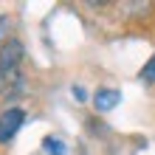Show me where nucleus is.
I'll use <instances>...</instances> for the list:
<instances>
[{
	"label": "nucleus",
	"instance_id": "f257e3e1",
	"mask_svg": "<svg viewBox=\"0 0 155 155\" xmlns=\"http://www.w3.org/2000/svg\"><path fill=\"white\" fill-rule=\"evenodd\" d=\"M20 62H23V45L20 40H6L0 48V93L20 87L23 76H20Z\"/></svg>",
	"mask_w": 155,
	"mask_h": 155
},
{
	"label": "nucleus",
	"instance_id": "20e7f679",
	"mask_svg": "<svg viewBox=\"0 0 155 155\" xmlns=\"http://www.w3.org/2000/svg\"><path fill=\"white\" fill-rule=\"evenodd\" d=\"M42 150L48 152V155H65L68 150H65V144H62L59 138H54V135H48V138L42 141Z\"/></svg>",
	"mask_w": 155,
	"mask_h": 155
},
{
	"label": "nucleus",
	"instance_id": "423d86ee",
	"mask_svg": "<svg viewBox=\"0 0 155 155\" xmlns=\"http://www.w3.org/2000/svg\"><path fill=\"white\" fill-rule=\"evenodd\" d=\"M74 96L79 99V102H85V90H82V87H74Z\"/></svg>",
	"mask_w": 155,
	"mask_h": 155
},
{
	"label": "nucleus",
	"instance_id": "39448f33",
	"mask_svg": "<svg viewBox=\"0 0 155 155\" xmlns=\"http://www.w3.org/2000/svg\"><path fill=\"white\" fill-rule=\"evenodd\" d=\"M141 79L144 82H155V57L144 65V71H141Z\"/></svg>",
	"mask_w": 155,
	"mask_h": 155
},
{
	"label": "nucleus",
	"instance_id": "7ed1b4c3",
	"mask_svg": "<svg viewBox=\"0 0 155 155\" xmlns=\"http://www.w3.org/2000/svg\"><path fill=\"white\" fill-rule=\"evenodd\" d=\"M118 102H121V93H118L116 87H102V90H96V96H93V104H96L99 113L113 110Z\"/></svg>",
	"mask_w": 155,
	"mask_h": 155
},
{
	"label": "nucleus",
	"instance_id": "f03ea898",
	"mask_svg": "<svg viewBox=\"0 0 155 155\" xmlns=\"http://www.w3.org/2000/svg\"><path fill=\"white\" fill-rule=\"evenodd\" d=\"M23 121H25V110H20V107H8V110L0 113V144L12 141L20 133Z\"/></svg>",
	"mask_w": 155,
	"mask_h": 155
}]
</instances>
